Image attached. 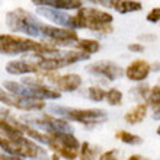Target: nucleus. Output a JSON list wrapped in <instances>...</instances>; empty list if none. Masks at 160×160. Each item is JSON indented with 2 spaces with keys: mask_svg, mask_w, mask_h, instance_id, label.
<instances>
[{
  "mask_svg": "<svg viewBox=\"0 0 160 160\" xmlns=\"http://www.w3.org/2000/svg\"><path fill=\"white\" fill-rule=\"evenodd\" d=\"M22 52L34 54H60V50L51 42H37L31 38H23L18 35H0V54L15 55Z\"/></svg>",
  "mask_w": 160,
  "mask_h": 160,
  "instance_id": "nucleus-1",
  "label": "nucleus"
},
{
  "mask_svg": "<svg viewBox=\"0 0 160 160\" xmlns=\"http://www.w3.org/2000/svg\"><path fill=\"white\" fill-rule=\"evenodd\" d=\"M114 18L106 12H102L95 8H80L74 15L73 28H88L93 32L101 34H111L114 31L112 26Z\"/></svg>",
  "mask_w": 160,
  "mask_h": 160,
  "instance_id": "nucleus-2",
  "label": "nucleus"
},
{
  "mask_svg": "<svg viewBox=\"0 0 160 160\" xmlns=\"http://www.w3.org/2000/svg\"><path fill=\"white\" fill-rule=\"evenodd\" d=\"M51 111L58 117H63L68 121H77L83 125H96L101 122H105L108 115L103 109H82V108H70V106H58L52 105Z\"/></svg>",
  "mask_w": 160,
  "mask_h": 160,
  "instance_id": "nucleus-3",
  "label": "nucleus"
},
{
  "mask_svg": "<svg viewBox=\"0 0 160 160\" xmlns=\"http://www.w3.org/2000/svg\"><path fill=\"white\" fill-rule=\"evenodd\" d=\"M6 23H8L9 29L15 31V32H23V34L31 35V37L41 35L39 26L42 22H39L32 13H29L22 8H18L12 12H9L6 15Z\"/></svg>",
  "mask_w": 160,
  "mask_h": 160,
  "instance_id": "nucleus-4",
  "label": "nucleus"
},
{
  "mask_svg": "<svg viewBox=\"0 0 160 160\" xmlns=\"http://www.w3.org/2000/svg\"><path fill=\"white\" fill-rule=\"evenodd\" d=\"M39 32H41V35L51 39L52 44H58V45L68 47L72 45L73 42L79 41L77 32L74 29H70V28H57V26H52V25L41 23Z\"/></svg>",
  "mask_w": 160,
  "mask_h": 160,
  "instance_id": "nucleus-5",
  "label": "nucleus"
},
{
  "mask_svg": "<svg viewBox=\"0 0 160 160\" xmlns=\"http://www.w3.org/2000/svg\"><path fill=\"white\" fill-rule=\"evenodd\" d=\"M0 102L8 106L16 108L22 111H39L45 106L44 101H37V99H28L23 96H18L13 93L8 92L6 89L0 88Z\"/></svg>",
  "mask_w": 160,
  "mask_h": 160,
  "instance_id": "nucleus-6",
  "label": "nucleus"
},
{
  "mask_svg": "<svg viewBox=\"0 0 160 160\" xmlns=\"http://www.w3.org/2000/svg\"><path fill=\"white\" fill-rule=\"evenodd\" d=\"M42 76L45 77L51 84H54L57 90L61 92H74L82 86V77L74 73H68V74H63L58 76L55 72L52 73H44Z\"/></svg>",
  "mask_w": 160,
  "mask_h": 160,
  "instance_id": "nucleus-7",
  "label": "nucleus"
},
{
  "mask_svg": "<svg viewBox=\"0 0 160 160\" xmlns=\"http://www.w3.org/2000/svg\"><path fill=\"white\" fill-rule=\"evenodd\" d=\"M88 72L106 77L108 80H117L124 76V73H125L124 68L119 67L114 61H109V60H102V61H96V63L90 64V66H88Z\"/></svg>",
  "mask_w": 160,
  "mask_h": 160,
  "instance_id": "nucleus-8",
  "label": "nucleus"
},
{
  "mask_svg": "<svg viewBox=\"0 0 160 160\" xmlns=\"http://www.w3.org/2000/svg\"><path fill=\"white\" fill-rule=\"evenodd\" d=\"M37 13L42 15L44 18L52 21L54 23H58V25L64 26V28H70V29H74L73 28V23H74V16H70L63 10H58V9H52V8H45V6H41V8H37Z\"/></svg>",
  "mask_w": 160,
  "mask_h": 160,
  "instance_id": "nucleus-9",
  "label": "nucleus"
},
{
  "mask_svg": "<svg viewBox=\"0 0 160 160\" xmlns=\"http://www.w3.org/2000/svg\"><path fill=\"white\" fill-rule=\"evenodd\" d=\"M35 58V64L39 67L41 74L44 73H52L57 72L60 68L68 66L64 55H54V57H45V55H39V54H34Z\"/></svg>",
  "mask_w": 160,
  "mask_h": 160,
  "instance_id": "nucleus-10",
  "label": "nucleus"
},
{
  "mask_svg": "<svg viewBox=\"0 0 160 160\" xmlns=\"http://www.w3.org/2000/svg\"><path fill=\"white\" fill-rule=\"evenodd\" d=\"M150 72H152V66L146 60H134L125 68V77L128 80H131V82L143 83L144 80L148 77Z\"/></svg>",
  "mask_w": 160,
  "mask_h": 160,
  "instance_id": "nucleus-11",
  "label": "nucleus"
},
{
  "mask_svg": "<svg viewBox=\"0 0 160 160\" xmlns=\"http://www.w3.org/2000/svg\"><path fill=\"white\" fill-rule=\"evenodd\" d=\"M6 72L10 73V74H28V73H41V70L32 61L13 60V61L6 64Z\"/></svg>",
  "mask_w": 160,
  "mask_h": 160,
  "instance_id": "nucleus-12",
  "label": "nucleus"
},
{
  "mask_svg": "<svg viewBox=\"0 0 160 160\" xmlns=\"http://www.w3.org/2000/svg\"><path fill=\"white\" fill-rule=\"evenodd\" d=\"M32 3L37 6H48L52 9H58V10H73L77 9L79 10L82 6V0H32Z\"/></svg>",
  "mask_w": 160,
  "mask_h": 160,
  "instance_id": "nucleus-13",
  "label": "nucleus"
},
{
  "mask_svg": "<svg viewBox=\"0 0 160 160\" xmlns=\"http://www.w3.org/2000/svg\"><path fill=\"white\" fill-rule=\"evenodd\" d=\"M147 111H148V105L146 102H141L138 105H135L132 109H130L124 115V121L130 125H135V124H140L143 122L144 118L147 117Z\"/></svg>",
  "mask_w": 160,
  "mask_h": 160,
  "instance_id": "nucleus-14",
  "label": "nucleus"
},
{
  "mask_svg": "<svg viewBox=\"0 0 160 160\" xmlns=\"http://www.w3.org/2000/svg\"><path fill=\"white\" fill-rule=\"evenodd\" d=\"M76 48L86 54H95L101 50V44L96 39H79L76 42Z\"/></svg>",
  "mask_w": 160,
  "mask_h": 160,
  "instance_id": "nucleus-15",
  "label": "nucleus"
},
{
  "mask_svg": "<svg viewBox=\"0 0 160 160\" xmlns=\"http://www.w3.org/2000/svg\"><path fill=\"white\" fill-rule=\"evenodd\" d=\"M115 137H117L119 141H122L124 144H128V146H138V144L143 143V138H141L140 135H135L125 130H118L117 134H115Z\"/></svg>",
  "mask_w": 160,
  "mask_h": 160,
  "instance_id": "nucleus-16",
  "label": "nucleus"
},
{
  "mask_svg": "<svg viewBox=\"0 0 160 160\" xmlns=\"http://www.w3.org/2000/svg\"><path fill=\"white\" fill-rule=\"evenodd\" d=\"M143 9V4L135 0H121L117 6V12L119 13H130V12H140Z\"/></svg>",
  "mask_w": 160,
  "mask_h": 160,
  "instance_id": "nucleus-17",
  "label": "nucleus"
},
{
  "mask_svg": "<svg viewBox=\"0 0 160 160\" xmlns=\"http://www.w3.org/2000/svg\"><path fill=\"white\" fill-rule=\"evenodd\" d=\"M106 102L111 106H119L122 103V92L118 90L117 88H112L109 90H106Z\"/></svg>",
  "mask_w": 160,
  "mask_h": 160,
  "instance_id": "nucleus-18",
  "label": "nucleus"
},
{
  "mask_svg": "<svg viewBox=\"0 0 160 160\" xmlns=\"http://www.w3.org/2000/svg\"><path fill=\"white\" fill-rule=\"evenodd\" d=\"M88 96L93 102H101L106 98V90L102 89L101 86H90L88 88Z\"/></svg>",
  "mask_w": 160,
  "mask_h": 160,
  "instance_id": "nucleus-19",
  "label": "nucleus"
},
{
  "mask_svg": "<svg viewBox=\"0 0 160 160\" xmlns=\"http://www.w3.org/2000/svg\"><path fill=\"white\" fill-rule=\"evenodd\" d=\"M131 93L135 95L137 98H140L141 101H147L148 93H150V86L147 83H140L137 88L131 89Z\"/></svg>",
  "mask_w": 160,
  "mask_h": 160,
  "instance_id": "nucleus-20",
  "label": "nucleus"
},
{
  "mask_svg": "<svg viewBox=\"0 0 160 160\" xmlns=\"http://www.w3.org/2000/svg\"><path fill=\"white\" fill-rule=\"evenodd\" d=\"M98 154V148L90 146L88 141H83L82 143V147H80V154L79 156H84V157H90V159H95V156Z\"/></svg>",
  "mask_w": 160,
  "mask_h": 160,
  "instance_id": "nucleus-21",
  "label": "nucleus"
},
{
  "mask_svg": "<svg viewBox=\"0 0 160 160\" xmlns=\"http://www.w3.org/2000/svg\"><path fill=\"white\" fill-rule=\"evenodd\" d=\"M119 150L118 148H112V150H108V152H103L99 156V160H119L118 157Z\"/></svg>",
  "mask_w": 160,
  "mask_h": 160,
  "instance_id": "nucleus-22",
  "label": "nucleus"
},
{
  "mask_svg": "<svg viewBox=\"0 0 160 160\" xmlns=\"http://www.w3.org/2000/svg\"><path fill=\"white\" fill-rule=\"evenodd\" d=\"M95 4H101L103 8H108V9H117V6L119 4L121 0H89Z\"/></svg>",
  "mask_w": 160,
  "mask_h": 160,
  "instance_id": "nucleus-23",
  "label": "nucleus"
},
{
  "mask_svg": "<svg viewBox=\"0 0 160 160\" xmlns=\"http://www.w3.org/2000/svg\"><path fill=\"white\" fill-rule=\"evenodd\" d=\"M148 22H153V23H156V22L160 21V8H154L152 9L150 12L147 13V18H146Z\"/></svg>",
  "mask_w": 160,
  "mask_h": 160,
  "instance_id": "nucleus-24",
  "label": "nucleus"
},
{
  "mask_svg": "<svg viewBox=\"0 0 160 160\" xmlns=\"http://www.w3.org/2000/svg\"><path fill=\"white\" fill-rule=\"evenodd\" d=\"M128 50L132 51V52H143L144 45L140 44V42H135V44H130V45H128Z\"/></svg>",
  "mask_w": 160,
  "mask_h": 160,
  "instance_id": "nucleus-25",
  "label": "nucleus"
},
{
  "mask_svg": "<svg viewBox=\"0 0 160 160\" xmlns=\"http://www.w3.org/2000/svg\"><path fill=\"white\" fill-rule=\"evenodd\" d=\"M0 160H23V159L13 156V154H8V153H0Z\"/></svg>",
  "mask_w": 160,
  "mask_h": 160,
  "instance_id": "nucleus-26",
  "label": "nucleus"
},
{
  "mask_svg": "<svg viewBox=\"0 0 160 160\" xmlns=\"http://www.w3.org/2000/svg\"><path fill=\"white\" fill-rule=\"evenodd\" d=\"M156 35H140V41H154Z\"/></svg>",
  "mask_w": 160,
  "mask_h": 160,
  "instance_id": "nucleus-27",
  "label": "nucleus"
},
{
  "mask_svg": "<svg viewBox=\"0 0 160 160\" xmlns=\"http://www.w3.org/2000/svg\"><path fill=\"white\" fill-rule=\"evenodd\" d=\"M127 160H147V159H144L143 156H140V154H131L130 157Z\"/></svg>",
  "mask_w": 160,
  "mask_h": 160,
  "instance_id": "nucleus-28",
  "label": "nucleus"
},
{
  "mask_svg": "<svg viewBox=\"0 0 160 160\" xmlns=\"http://www.w3.org/2000/svg\"><path fill=\"white\" fill-rule=\"evenodd\" d=\"M0 117H3V118H8V117H9V111L4 109V108H0Z\"/></svg>",
  "mask_w": 160,
  "mask_h": 160,
  "instance_id": "nucleus-29",
  "label": "nucleus"
},
{
  "mask_svg": "<svg viewBox=\"0 0 160 160\" xmlns=\"http://www.w3.org/2000/svg\"><path fill=\"white\" fill-rule=\"evenodd\" d=\"M152 70H153V72H159V70H160V63H154V64H153Z\"/></svg>",
  "mask_w": 160,
  "mask_h": 160,
  "instance_id": "nucleus-30",
  "label": "nucleus"
},
{
  "mask_svg": "<svg viewBox=\"0 0 160 160\" xmlns=\"http://www.w3.org/2000/svg\"><path fill=\"white\" fill-rule=\"evenodd\" d=\"M51 160H60V156L57 154V153H54V154L51 156Z\"/></svg>",
  "mask_w": 160,
  "mask_h": 160,
  "instance_id": "nucleus-31",
  "label": "nucleus"
},
{
  "mask_svg": "<svg viewBox=\"0 0 160 160\" xmlns=\"http://www.w3.org/2000/svg\"><path fill=\"white\" fill-rule=\"evenodd\" d=\"M79 159L80 160H93V159H90V157H84V156H79Z\"/></svg>",
  "mask_w": 160,
  "mask_h": 160,
  "instance_id": "nucleus-32",
  "label": "nucleus"
},
{
  "mask_svg": "<svg viewBox=\"0 0 160 160\" xmlns=\"http://www.w3.org/2000/svg\"><path fill=\"white\" fill-rule=\"evenodd\" d=\"M157 134L160 135V124H159V127H157Z\"/></svg>",
  "mask_w": 160,
  "mask_h": 160,
  "instance_id": "nucleus-33",
  "label": "nucleus"
}]
</instances>
